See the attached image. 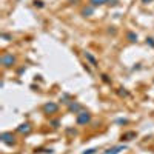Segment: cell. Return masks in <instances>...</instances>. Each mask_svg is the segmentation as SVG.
<instances>
[{"instance_id":"6","label":"cell","mask_w":154,"mask_h":154,"mask_svg":"<svg viewBox=\"0 0 154 154\" xmlns=\"http://www.w3.org/2000/svg\"><path fill=\"white\" fill-rule=\"evenodd\" d=\"M89 3H91V6H100L108 3V0H89Z\"/></svg>"},{"instance_id":"9","label":"cell","mask_w":154,"mask_h":154,"mask_svg":"<svg viewBox=\"0 0 154 154\" xmlns=\"http://www.w3.org/2000/svg\"><path fill=\"white\" fill-rule=\"evenodd\" d=\"M69 110L71 111H79V110H82V106H80L79 103H71L69 105Z\"/></svg>"},{"instance_id":"1","label":"cell","mask_w":154,"mask_h":154,"mask_svg":"<svg viewBox=\"0 0 154 154\" xmlns=\"http://www.w3.org/2000/svg\"><path fill=\"white\" fill-rule=\"evenodd\" d=\"M89 120H91V114L86 113V111H82L77 114V123L79 125H86Z\"/></svg>"},{"instance_id":"7","label":"cell","mask_w":154,"mask_h":154,"mask_svg":"<svg viewBox=\"0 0 154 154\" xmlns=\"http://www.w3.org/2000/svg\"><path fill=\"white\" fill-rule=\"evenodd\" d=\"M19 131H20V133H26V134H28V133L31 131V126H29L28 123H25V125H20Z\"/></svg>"},{"instance_id":"5","label":"cell","mask_w":154,"mask_h":154,"mask_svg":"<svg viewBox=\"0 0 154 154\" xmlns=\"http://www.w3.org/2000/svg\"><path fill=\"white\" fill-rule=\"evenodd\" d=\"M122 150H125V147L119 145V147H114V148H111V150H108L105 154H117V153H119V151H122Z\"/></svg>"},{"instance_id":"11","label":"cell","mask_w":154,"mask_h":154,"mask_svg":"<svg viewBox=\"0 0 154 154\" xmlns=\"http://www.w3.org/2000/svg\"><path fill=\"white\" fill-rule=\"evenodd\" d=\"M128 37H130L131 42H136V40H137V35H134V34H131V32L128 34Z\"/></svg>"},{"instance_id":"3","label":"cell","mask_w":154,"mask_h":154,"mask_svg":"<svg viewBox=\"0 0 154 154\" xmlns=\"http://www.w3.org/2000/svg\"><path fill=\"white\" fill-rule=\"evenodd\" d=\"M2 140L5 143H14V136L11 133H3L2 134Z\"/></svg>"},{"instance_id":"12","label":"cell","mask_w":154,"mask_h":154,"mask_svg":"<svg viewBox=\"0 0 154 154\" xmlns=\"http://www.w3.org/2000/svg\"><path fill=\"white\" fill-rule=\"evenodd\" d=\"M147 2H150V0H143V3H147Z\"/></svg>"},{"instance_id":"10","label":"cell","mask_w":154,"mask_h":154,"mask_svg":"<svg viewBox=\"0 0 154 154\" xmlns=\"http://www.w3.org/2000/svg\"><path fill=\"white\" fill-rule=\"evenodd\" d=\"M86 59H88L89 62H91V63H93V65H96V59H94V57L91 56V54H88V52H86Z\"/></svg>"},{"instance_id":"4","label":"cell","mask_w":154,"mask_h":154,"mask_svg":"<svg viewBox=\"0 0 154 154\" xmlns=\"http://www.w3.org/2000/svg\"><path fill=\"white\" fill-rule=\"evenodd\" d=\"M46 113H56L57 110H59V106L56 105V103H48V105H45V108H43Z\"/></svg>"},{"instance_id":"2","label":"cell","mask_w":154,"mask_h":154,"mask_svg":"<svg viewBox=\"0 0 154 154\" xmlns=\"http://www.w3.org/2000/svg\"><path fill=\"white\" fill-rule=\"evenodd\" d=\"M15 63V57L13 56V54H3V57H2V65L3 66H11Z\"/></svg>"},{"instance_id":"8","label":"cell","mask_w":154,"mask_h":154,"mask_svg":"<svg viewBox=\"0 0 154 154\" xmlns=\"http://www.w3.org/2000/svg\"><path fill=\"white\" fill-rule=\"evenodd\" d=\"M93 11H94V6H88V8H83L82 14L86 17V15H91V14H93Z\"/></svg>"}]
</instances>
